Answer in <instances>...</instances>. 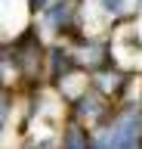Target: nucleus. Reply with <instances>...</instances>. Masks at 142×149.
<instances>
[{"label": "nucleus", "mask_w": 142, "mask_h": 149, "mask_svg": "<svg viewBox=\"0 0 142 149\" xmlns=\"http://www.w3.org/2000/svg\"><path fill=\"white\" fill-rule=\"evenodd\" d=\"M68 149H80V134H77V130L68 134Z\"/></svg>", "instance_id": "f03ea898"}, {"label": "nucleus", "mask_w": 142, "mask_h": 149, "mask_svg": "<svg viewBox=\"0 0 142 149\" xmlns=\"http://www.w3.org/2000/svg\"><path fill=\"white\" fill-rule=\"evenodd\" d=\"M130 3H136V0H102L105 13H111V16H117V13H123V9H130Z\"/></svg>", "instance_id": "f257e3e1"}, {"label": "nucleus", "mask_w": 142, "mask_h": 149, "mask_svg": "<svg viewBox=\"0 0 142 149\" xmlns=\"http://www.w3.org/2000/svg\"><path fill=\"white\" fill-rule=\"evenodd\" d=\"M31 9H47V0H28Z\"/></svg>", "instance_id": "7ed1b4c3"}]
</instances>
